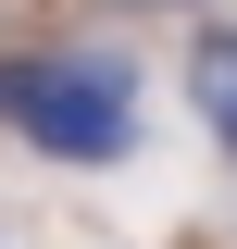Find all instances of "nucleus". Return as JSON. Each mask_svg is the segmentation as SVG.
<instances>
[{
	"label": "nucleus",
	"mask_w": 237,
	"mask_h": 249,
	"mask_svg": "<svg viewBox=\"0 0 237 249\" xmlns=\"http://www.w3.org/2000/svg\"><path fill=\"white\" fill-rule=\"evenodd\" d=\"M0 124L50 162L138 150V62L125 50H0Z\"/></svg>",
	"instance_id": "1"
},
{
	"label": "nucleus",
	"mask_w": 237,
	"mask_h": 249,
	"mask_svg": "<svg viewBox=\"0 0 237 249\" xmlns=\"http://www.w3.org/2000/svg\"><path fill=\"white\" fill-rule=\"evenodd\" d=\"M187 100H200V124L237 150V25H200V62H187Z\"/></svg>",
	"instance_id": "2"
}]
</instances>
